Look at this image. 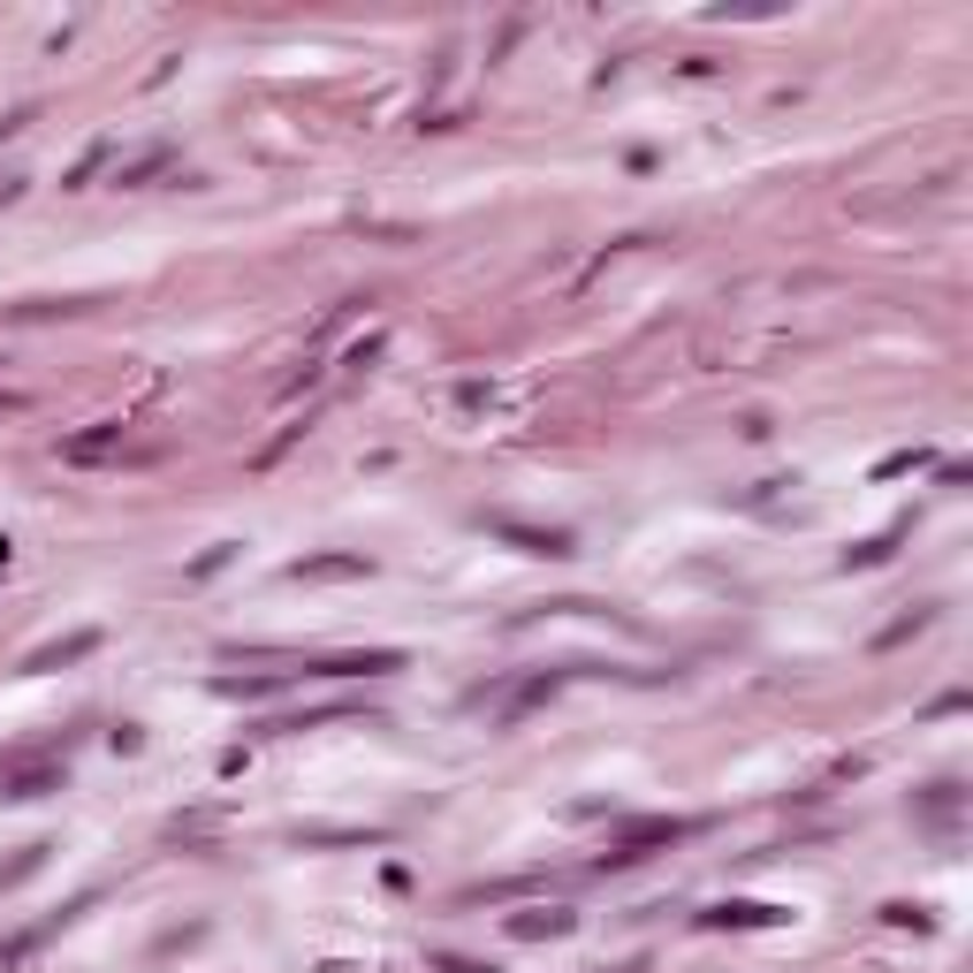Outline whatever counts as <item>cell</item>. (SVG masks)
<instances>
[{
  "mask_svg": "<svg viewBox=\"0 0 973 973\" xmlns=\"http://www.w3.org/2000/svg\"><path fill=\"white\" fill-rule=\"evenodd\" d=\"M99 457H122V419H99L92 434L61 442V465H99Z\"/></svg>",
  "mask_w": 973,
  "mask_h": 973,
  "instance_id": "cell-1",
  "label": "cell"
},
{
  "mask_svg": "<svg viewBox=\"0 0 973 973\" xmlns=\"http://www.w3.org/2000/svg\"><path fill=\"white\" fill-rule=\"evenodd\" d=\"M46 792H61V769H23L0 784V799H46Z\"/></svg>",
  "mask_w": 973,
  "mask_h": 973,
  "instance_id": "cell-2",
  "label": "cell"
},
{
  "mask_svg": "<svg viewBox=\"0 0 973 973\" xmlns=\"http://www.w3.org/2000/svg\"><path fill=\"white\" fill-rule=\"evenodd\" d=\"M373 563L365 555H313V563H297V578H365Z\"/></svg>",
  "mask_w": 973,
  "mask_h": 973,
  "instance_id": "cell-3",
  "label": "cell"
},
{
  "mask_svg": "<svg viewBox=\"0 0 973 973\" xmlns=\"http://www.w3.org/2000/svg\"><path fill=\"white\" fill-rule=\"evenodd\" d=\"M700 921H707V928H730V921H738V928H761V921H776V905H715V913H700Z\"/></svg>",
  "mask_w": 973,
  "mask_h": 973,
  "instance_id": "cell-4",
  "label": "cell"
},
{
  "mask_svg": "<svg viewBox=\"0 0 973 973\" xmlns=\"http://www.w3.org/2000/svg\"><path fill=\"white\" fill-rule=\"evenodd\" d=\"M563 928H571V913H517L509 921V936H525V943L532 936H563Z\"/></svg>",
  "mask_w": 973,
  "mask_h": 973,
  "instance_id": "cell-5",
  "label": "cell"
},
{
  "mask_svg": "<svg viewBox=\"0 0 973 973\" xmlns=\"http://www.w3.org/2000/svg\"><path fill=\"white\" fill-rule=\"evenodd\" d=\"M92 647H99V640H92V632H77V640H61V647H38L23 669H54V661H77V654H92Z\"/></svg>",
  "mask_w": 973,
  "mask_h": 973,
  "instance_id": "cell-6",
  "label": "cell"
},
{
  "mask_svg": "<svg viewBox=\"0 0 973 973\" xmlns=\"http://www.w3.org/2000/svg\"><path fill=\"white\" fill-rule=\"evenodd\" d=\"M442 973H494V966H480V959H434Z\"/></svg>",
  "mask_w": 973,
  "mask_h": 973,
  "instance_id": "cell-7",
  "label": "cell"
}]
</instances>
